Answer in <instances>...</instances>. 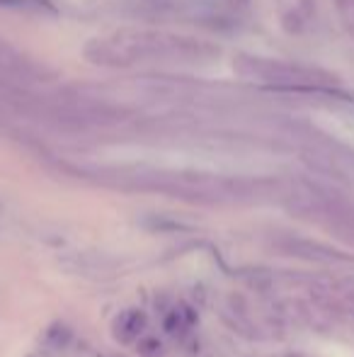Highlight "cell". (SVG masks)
I'll list each match as a JSON object with an SVG mask.
<instances>
[{
	"instance_id": "5",
	"label": "cell",
	"mask_w": 354,
	"mask_h": 357,
	"mask_svg": "<svg viewBox=\"0 0 354 357\" xmlns=\"http://www.w3.org/2000/svg\"><path fill=\"white\" fill-rule=\"evenodd\" d=\"M136 352L139 357H165L168 350H165V343L160 340L158 336H141L136 340Z\"/></svg>"
},
{
	"instance_id": "1",
	"label": "cell",
	"mask_w": 354,
	"mask_h": 357,
	"mask_svg": "<svg viewBox=\"0 0 354 357\" xmlns=\"http://www.w3.org/2000/svg\"><path fill=\"white\" fill-rule=\"evenodd\" d=\"M146 326H148V316L141 309H124L122 314L114 318L112 323V336L122 345H131L144 336Z\"/></svg>"
},
{
	"instance_id": "2",
	"label": "cell",
	"mask_w": 354,
	"mask_h": 357,
	"mask_svg": "<svg viewBox=\"0 0 354 357\" xmlns=\"http://www.w3.org/2000/svg\"><path fill=\"white\" fill-rule=\"evenodd\" d=\"M163 328H165V333H170V336L177 338V340H185V336L192 328V323L187 321L182 306H173V309L163 316Z\"/></svg>"
},
{
	"instance_id": "6",
	"label": "cell",
	"mask_w": 354,
	"mask_h": 357,
	"mask_svg": "<svg viewBox=\"0 0 354 357\" xmlns=\"http://www.w3.org/2000/svg\"><path fill=\"white\" fill-rule=\"evenodd\" d=\"M228 309L233 311V314L243 316V318H250V309H247V299L243 294H238V292H231L228 294Z\"/></svg>"
},
{
	"instance_id": "3",
	"label": "cell",
	"mask_w": 354,
	"mask_h": 357,
	"mask_svg": "<svg viewBox=\"0 0 354 357\" xmlns=\"http://www.w3.org/2000/svg\"><path fill=\"white\" fill-rule=\"evenodd\" d=\"M243 280H245V285L250 287V290L260 292V294H265V292H269L274 287V274H272V270H267V268L243 270Z\"/></svg>"
},
{
	"instance_id": "4",
	"label": "cell",
	"mask_w": 354,
	"mask_h": 357,
	"mask_svg": "<svg viewBox=\"0 0 354 357\" xmlns=\"http://www.w3.org/2000/svg\"><path fill=\"white\" fill-rule=\"evenodd\" d=\"M44 340H47V345L54 347V350H63V347H68V343L73 340V328L68 326L66 321H54L52 326H49Z\"/></svg>"
}]
</instances>
